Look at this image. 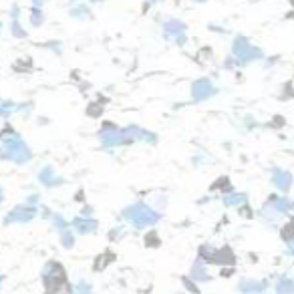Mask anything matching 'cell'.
<instances>
[{"instance_id": "obj_1", "label": "cell", "mask_w": 294, "mask_h": 294, "mask_svg": "<svg viewBox=\"0 0 294 294\" xmlns=\"http://www.w3.org/2000/svg\"><path fill=\"white\" fill-rule=\"evenodd\" d=\"M2 157L14 163H28L33 157L28 145L20 139V135L10 127V137H2Z\"/></svg>"}, {"instance_id": "obj_2", "label": "cell", "mask_w": 294, "mask_h": 294, "mask_svg": "<svg viewBox=\"0 0 294 294\" xmlns=\"http://www.w3.org/2000/svg\"><path fill=\"white\" fill-rule=\"evenodd\" d=\"M232 52L236 56L238 65H250L254 61H262V50L254 45L248 43V39L244 37H238L234 41V47H232Z\"/></svg>"}, {"instance_id": "obj_3", "label": "cell", "mask_w": 294, "mask_h": 294, "mask_svg": "<svg viewBox=\"0 0 294 294\" xmlns=\"http://www.w3.org/2000/svg\"><path fill=\"white\" fill-rule=\"evenodd\" d=\"M99 139H101V145L105 149H113V147H119V145H127V139H125V133L123 129H119L113 123H105L103 129L99 131Z\"/></svg>"}, {"instance_id": "obj_4", "label": "cell", "mask_w": 294, "mask_h": 294, "mask_svg": "<svg viewBox=\"0 0 294 294\" xmlns=\"http://www.w3.org/2000/svg\"><path fill=\"white\" fill-rule=\"evenodd\" d=\"M125 216L129 220L135 222V226H149L151 222L157 220V214H153V210L149 205H143V203H137V205H129L125 210Z\"/></svg>"}, {"instance_id": "obj_5", "label": "cell", "mask_w": 294, "mask_h": 294, "mask_svg": "<svg viewBox=\"0 0 294 294\" xmlns=\"http://www.w3.org/2000/svg\"><path fill=\"white\" fill-rule=\"evenodd\" d=\"M163 37L167 41L178 43L180 47L186 45V41H188V37H186V24L182 20H175V18L165 20V24H163Z\"/></svg>"}, {"instance_id": "obj_6", "label": "cell", "mask_w": 294, "mask_h": 294, "mask_svg": "<svg viewBox=\"0 0 294 294\" xmlns=\"http://www.w3.org/2000/svg\"><path fill=\"white\" fill-rule=\"evenodd\" d=\"M216 95V87H214V83L210 81V79H199V81H196L194 85H192V97H194V101H205V99H210V97H214Z\"/></svg>"}, {"instance_id": "obj_7", "label": "cell", "mask_w": 294, "mask_h": 294, "mask_svg": "<svg viewBox=\"0 0 294 294\" xmlns=\"http://www.w3.org/2000/svg\"><path fill=\"white\" fill-rule=\"evenodd\" d=\"M292 182H294V178H292L290 171H284V169H274L272 171V184H274L276 190H280V192L286 194L290 190Z\"/></svg>"}, {"instance_id": "obj_8", "label": "cell", "mask_w": 294, "mask_h": 294, "mask_svg": "<svg viewBox=\"0 0 294 294\" xmlns=\"http://www.w3.org/2000/svg\"><path fill=\"white\" fill-rule=\"evenodd\" d=\"M39 182L45 184L47 188H54V186L65 184V180H63V178H58V175L54 173V169H52L50 165H47V167L41 169V173H39Z\"/></svg>"}, {"instance_id": "obj_9", "label": "cell", "mask_w": 294, "mask_h": 294, "mask_svg": "<svg viewBox=\"0 0 294 294\" xmlns=\"http://www.w3.org/2000/svg\"><path fill=\"white\" fill-rule=\"evenodd\" d=\"M246 199H248V196L246 194H230L226 199H224V203L226 205H240V203H246Z\"/></svg>"}, {"instance_id": "obj_10", "label": "cell", "mask_w": 294, "mask_h": 294, "mask_svg": "<svg viewBox=\"0 0 294 294\" xmlns=\"http://www.w3.org/2000/svg\"><path fill=\"white\" fill-rule=\"evenodd\" d=\"M45 22V14L41 12V8H35L33 6V10H31V24L33 26H41Z\"/></svg>"}, {"instance_id": "obj_11", "label": "cell", "mask_w": 294, "mask_h": 294, "mask_svg": "<svg viewBox=\"0 0 294 294\" xmlns=\"http://www.w3.org/2000/svg\"><path fill=\"white\" fill-rule=\"evenodd\" d=\"M12 35L18 37V39H24V37H26V33L22 31V26H20L18 20H12Z\"/></svg>"}, {"instance_id": "obj_12", "label": "cell", "mask_w": 294, "mask_h": 294, "mask_svg": "<svg viewBox=\"0 0 294 294\" xmlns=\"http://www.w3.org/2000/svg\"><path fill=\"white\" fill-rule=\"evenodd\" d=\"M87 14H89V10H87V6H83V4H79L77 8H73V16H77V18H83Z\"/></svg>"}, {"instance_id": "obj_13", "label": "cell", "mask_w": 294, "mask_h": 294, "mask_svg": "<svg viewBox=\"0 0 294 294\" xmlns=\"http://www.w3.org/2000/svg\"><path fill=\"white\" fill-rule=\"evenodd\" d=\"M43 4H45V0H33V6H35V8H41Z\"/></svg>"}, {"instance_id": "obj_14", "label": "cell", "mask_w": 294, "mask_h": 294, "mask_svg": "<svg viewBox=\"0 0 294 294\" xmlns=\"http://www.w3.org/2000/svg\"><path fill=\"white\" fill-rule=\"evenodd\" d=\"M73 2H97V0H73Z\"/></svg>"}, {"instance_id": "obj_15", "label": "cell", "mask_w": 294, "mask_h": 294, "mask_svg": "<svg viewBox=\"0 0 294 294\" xmlns=\"http://www.w3.org/2000/svg\"><path fill=\"white\" fill-rule=\"evenodd\" d=\"M194 2H205V0H194Z\"/></svg>"}, {"instance_id": "obj_16", "label": "cell", "mask_w": 294, "mask_h": 294, "mask_svg": "<svg viewBox=\"0 0 294 294\" xmlns=\"http://www.w3.org/2000/svg\"><path fill=\"white\" fill-rule=\"evenodd\" d=\"M149 2H161V0H149Z\"/></svg>"}]
</instances>
